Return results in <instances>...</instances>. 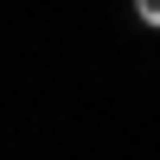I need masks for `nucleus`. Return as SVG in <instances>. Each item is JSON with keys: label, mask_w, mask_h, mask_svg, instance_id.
Returning <instances> with one entry per match:
<instances>
[{"label": "nucleus", "mask_w": 160, "mask_h": 160, "mask_svg": "<svg viewBox=\"0 0 160 160\" xmlns=\"http://www.w3.org/2000/svg\"><path fill=\"white\" fill-rule=\"evenodd\" d=\"M141 19H160V0H141Z\"/></svg>", "instance_id": "1"}]
</instances>
